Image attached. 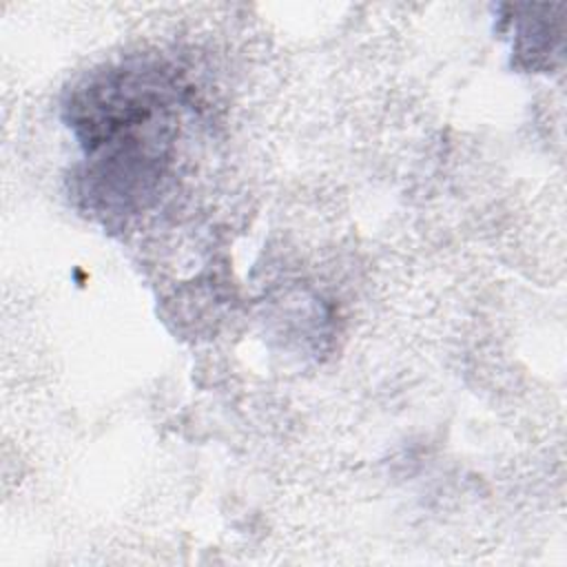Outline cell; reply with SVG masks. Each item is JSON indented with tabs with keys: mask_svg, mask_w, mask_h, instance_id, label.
Returning a JSON list of instances; mask_svg holds the SVG:
<instances>
[{
	"mask_svg": "<svg viewBox=\"0 0 567 567\" xmlns=\"http://www.w3.org/2000/svg\"><path fill=\"white\" fill-rule=\"evenodd\" d=\"M168 115L171 97L148 73L115 71L89 89L75 128L93 162L91 175L109 179L106 195H148L162 175Z\"/></svg>",
	"mask_w": 567,
	"mask_h": 567,
	"instance_id": "1",
	"label": "cell"
}]
</instances>
